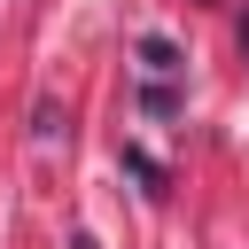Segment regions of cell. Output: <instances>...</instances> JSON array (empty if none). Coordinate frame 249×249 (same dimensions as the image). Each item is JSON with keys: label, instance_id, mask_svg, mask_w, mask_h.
<instances>
[{"label": "cell", "instance_id": "1", "mask_svg": "<svg viewBox=\"0 0 249 249\" xmlns=\"http://www.w3.org/2000/svg\"><path fill=\"white\" fill-rule=\"evenodd\" d=\"M140 62H148L156 78H171V70H179V54H171V39H140Z\"/></svg>", "mask_w": 249, "mask_h": 249}]
</instances>
